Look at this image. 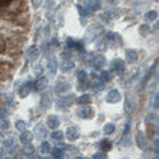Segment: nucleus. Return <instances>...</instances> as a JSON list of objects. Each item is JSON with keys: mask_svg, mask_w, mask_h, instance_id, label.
<instances>
[{"mask_svg": "<svg viewBox=\"0 0 159 159\" xmlns=\"http://www.w3.org/2000/svg\"><path fill=\"white\" fill-rule=\"evenodd\" d=\"M111 68H112V71L116 74V75H121L124 71H125V61H122L121 59H115L112 62H111Z\"/></svg>", "mask_w": 159, "mask_h": 159, "instance_id": "1", "label": "nucleus"}, {"mask_svg": "<svg viewBox=\"0 0 159 159\" xmlns=\"http://www.w3.org/2000/svg\"><path fill=\"white\" fill-rule=\"evenodd\" d=\"M136 110V102L132 98V96H126V101H125V112L127 115L134 113Z\"/></svg>", "mask_w": 159, "mask_h": 159, "instance_id": "2", "label": "nucleus"}, {"mask_svg": "<svg viewBox=\"0 0 159 159\" xmlns=\"http://www.w3.org/2000/svg\"><path fill=\"white\" fill-rule=\"evenodd\" d=\"M99 8H101V2H99V0H88V4L84 8L85 16L87 14H90V13H93L96 10H98Z\"/></svg>", "mask_w": 159, "mask_h": 159, "instance_id": "3", "label": "nucleus"}, {"mask_svg": "<svg viewBox=\"0 0 159 159\" xmlns=\"http://www.w3.org/2000/svg\"><path fill=\"white\" fill-rule=\"evenodd\" d=\"M120 99H121V94L117 89L110 90L107 93V96H106V101L108 103H117V102H120Z\"/></svg>", "mask_w": 159, "mask_h": 159, "instance_id": "4", "label": "nucleus"}, {"mask_svg": "<svg viewBox=\"0 0 159 159\" xmlns=\"http://www.w3.org/2000/svg\"><path fill=\"white\" fill-rule=\"evenodd\" d=\"M125 56H126V61H127L129 64H134V62H136L138 59H139V54H138L135 50H131V48H127V50L125 51Z\"/></svg>", "mask_w": 159, "mask_h": 159, "instance_id": "5", "label": "nucleus"}, {"mask_svg": "<svg viewBox=\"0 0 159 159\" xmlns=\"http://www.w3.org/2000/svg\"><path fill=\"white\" fill-rule=\"evenodd\" d=\"M32 87H33V89L37 90V92L45 89V88L47 87V78H45V76H39L34 83H32Z\"/></svg>", "mask_w": 159, "mask_h": 159, "instance_id": "6", "label": "nucleus"}, {"mask_svg": "<svg viewBox=\"0 0 159 159\" xmlns=\"http://www.w3.org/2000/svg\"><path fill=\"white\" fill-rule=\"evenodd\" d=\"M65 135H66V139L68 140H70V141H75V140H78L79 139V130L76 129V127H69L68 130H66V132H65Z\"/></svg>", "mask_w": 159, "mask_h": 159, "instance_id": "7", "label": "nucleus"}, {"mask_svg": "<svg viewBox=\"0 0 159 159\" xmlns=\"http://www.w3.org/2000/svg\"><path fill=\"white\" fill-rule=\"evenodd\" d=\"M47 126L48 129H52V130H56L59 126H60V120H59V117L55 116V115H51L47 117Z\"/></svg>", "mask_w": 159, "mask_h": 159, "instance_id": "8", "label": "nucleus"}, {"mask_svg": "<svg viewBox=\"0 0 159 159\" xmlns=\"http://www.w3.org/2000/svg\"><path fill=\"white\" fill-rule=\"evenodd\" d=\"M51 103H52V94L50 93V92H46L45 94H42L39 104H41L42 108H48L51 106Z\"/></svg>", "mask_w": 159, "mask_h": 159, "instance_id": "9", "label": "nucleus"}, {"mask_svg": "<svg viewBox=\"0 0 159 159\" xmlns=\"http://www.w3.org/2000/svg\"><path fill=\"white\" fill-rule=\"evenodd\" d=\"M46 129H45V126H43V124H38L37 126H36V129H34V135H36V138L37 139H39V140H43L45 138H46Z\"/></svg>", "mask_w": 159, "mask_h": 159, "instance_id": "10", "label": "nucleus"}, {"mask_svg": "<svg viewBox=\"0 0 159 159\" xmlns=\"http://www.w3.org/2000/svg\"><path fill=\"white\" fill-rule=\"evenodd\" d=\"M74 102V96L70 94V96H66V97H60L57 103L59 106H61V107H69V106H71Z\"/></svg>", "mask_w": 159, "mask_h": 159, "instance_id": "11", "label": "nucleus"}, {"mask_svg": "<svg viewBox=\"0 0 159 159\" xmlns=\"http://www.w3.org/2000/svg\"><path fill=\"white\" fill-rule=\"evenodd\" d=\"M31 89H32V83L31 82H27V83H24L20 88H19V96L22 98H25L30 93H31Z\"/></svg>", "mask_w": 159, "mask_h": 159, "instance_id": "12", "label": "nucleus"}, {"mask_svg": "<svg viewBox=\"0 0 159 159\" xmlns=\"http://www.w3.org/2000/svg\"><path fill=\"white\" fill-rule=\"evenodd\" d=\"M104 64H106V59H104L103 55H97V56H94L93 61H92V65H93L94 69H101V68H103Z\"/></svg>", "mask_w": 159, "mask_h": 159, "instance_id": "13", "label": "nucleus"}, {"mask_svg": "<svg viewBox=\"0 0 159 159\" xmlns=\"http://www.w3.org/2000/svg\"><path fill=\"white\" fill-rule=\"evenodd\" d=\"M79 115H80L83 118H92L94 116V111L92 107H89V106H84V107L80 110V112H79Z\"/></svg>", "mask_w": 159, "mask_h": 159, "instance_id": "14", "label": "nucleus"}, {"mask_svg": "<svg viewBox=\"0 0 159 159\" xmlns=\"http://www.w3.org/2000/svg\"><path fill=\"white\" fill-rule=\"evenodd\" d=\"M136 144H138V147L140 149L147 148V138H145L144 132H141V131L138 132V135H136Z\"/></svg>", "mask_w": 159, "mask_h": 159, "instance_id": "15", "label": "nucleus"}, {"mask_svg": "<svg viewBox=\"0 0 159 159\" xmlns=\"http://www.w3.org/2000/svg\"><path fill=\"white\" fill-rule=\"evenodd\" d=\"M47 68L50 70L51 74H55L57 71V60L55 56H52L48 59V62H47Z\"/></svg>", "mask_w": 159, "mask_h": 159, "instance_id": "16", "label": "nucleus"}, {"mask_svg": "<svg viewBox=\"0 0 159 159\" xmlns=\"http://www.w3.org/2000/svg\"><path fill=\"white\" fill-rule=\"evenodd\" d=\"M19 139H20V143H23V144H30L32 141V139H33V135H32V132H30L28 130H25L20 134Z\"/></svg>", "mask_w": 159, "mask_h": 159, "instance_id": "17", "label": "nucleus"}, {"mask_svg": "<svg viewBox=\"0 0 159 159\" xmlns=\"http://www.w3.org/2000/svg\"><path fill=\"white\" fill-rule=\"evenodd\" d=\"M27 57H28V60H34V59L38 57V48H37L36 45H33V46H31V47L28 48V51H27Z\"/></svg>", "mask_w": 159, "mask_h": 159, "instance_id": "18", "label": "nucleus"}, {"mask_svg": "<svg viewBox=\"0 0 159 159\" xmlns=\"http://www.w3.org/2000/svg\"><path fill=\"white\" fill-rule=\"evenodd\" d=\"M70 89V84L69 83H65V82H59L55 87V90L57 93H64V92H68Z\"/></svg>", "mask_w": 159, "mask_h": 159, "instance_id": "19", "label": "nucleus"}, {"mask_svg": "<svg viewBox=\"0 0 159 159\" xmlns=\"http://www.w3.org/2000/svg\"><path fill=\"white\" fill-rule=\"evenodd\" d=\"M74 62L73 61H70V60H65L64 62H62V65H61V70L62 71H70V70H73L74 69Z\"/></svg>", "mask_w": 159, "mask_h": 159, "instance_id": "20", "label": "nucleus"}, {"mask_svg": "<svg viewBox=\"0 0 159 159\" xmlns=\"http://www.w3.org/2000/svg\"><path fill=\"white\" fill-rule=\"evenodd\" d=\"M90 102H92V98H90L89 94H83V96H80V97L78 98V103L79 104H83V106L89 104Z\"/></svg>", "mask_w": 159, "mask_h": 159, "instance_id": "21", "label": "nucleus"}, {"mask_svg": "<svg viewBox=\"0 0 159 159\" xmlns=\"http://www.w3.org/2000/svg\"><path fill=\"white\" fill-rule=\"evenodd\" d=\"M99 147H101V149H103V150H106V152H108V150L112 149V144H111L110 140L104 139V140H102V141L99 143Z\"/></svg>", "mask_w": 159, "mask_h": 159, "instance_id": "22", "label": "nucleus"}, {"mask_svg": "<svg viewBox=\"0 0 159 159\" xmlns=\"http://www.w3.org/2000/svg\"><path fill=\"white\" fill-rule=\"evenodd\" d=\"M51 138L54 139V140H56V141H61L64 139V132L62 131H59V130H55L51 134Z\"/></svg>", "mask_w": 159, "mask_h": 159, "instance_id": "23", "label": "nucleus"}, {"mask_svg": "<svg viewBox=\"0 0 159 159\" xmlns=\"http://www.w3.org/2000/svg\"><path fill=\"white\" fill-rule=\"evenodd\" d=\"M16 127H17L19 131L23 132V131H25V130L28 129V124L25 122V121H23V120H19V121L16 122Z\"/></svg>", "mask_w": 159, "mask_h": 159, "instance_id": "24", "label": "nucleus"}, {"mask_svg": "<svg viewBox=\"0 0 159 159\" xmlns=\"http://www.w3.org/2000/svg\"><path fill=\"white\" fill-rule=\"evenodd\" d=\"M157 17H158V13L155 10H150V11L145 13V19L147 20H155Z\"/></svg>", "mask_w": 159, "mask_h": 159, "instance_id": "25", "label": "nucleus"}, {"mask_svg": "<svg viewBox=\"0 0 159 159\" xmlns=\"http://www.w3.org/2000/svg\"><path fill=\"white\" fill-rule=\"evenodd\" d=\"M115 125L113 124H106L104 125V127H103V131H104V134L106 135H111L112 134V132L115 131Z\"/></svg>", "mask_w": 159, "mask_h": 159, "instance_id": "26", "label": "nucleus"}, {"mask_svg": "<svg viewBox=\"0 0 159 159\" xmlns=\"http://www.w3.org/2000/svg\"><path fill=\"white\" fill-rule=\"evenodd\" d=\"M99 80H101L102 83H107V82H110V80H111V75H110V73H108V71H102L101 75H99Z\"/></svg>", "mask_w": 159, "mask_h": 159, "instance_id": "27", "label": "nucleus"}, {"mask_svg": "<svg viewBox=\"0 0 159 159\" xmlns=\"http://www.w3.org/2000/svg\"><path fill=\"white\" fill-rule=\"evenodd\" d=\"M64 157V152L59 148H55L54 150H52V158L54 159H62Z\"/></svg>", "mask_w": 159, "mask_h": 159, "instance_id": "28", "label": "nucleus"}, {"mask_svg": "<svg viewBox=\"0 0 159 159\" xmlns=\"http://www.w3.org/2000/svg\"><path fill=\"white\" fill-rule=\"evenodd\" d=\"M149 31H150V27L148 24H141L140 28H139V32H140L141 36H147L149 33Z\"/></svg>", "mask_w": 159, "mask_h": 159, "instance_id": "29", "label": "nucleus"}, {"mask_svg": "<svg viewBox=\"0 0 159 159\" xmlns=\"http://www.w3.org/2000/svg\"><path fill=\"white\" fill-rule=\"evenodd\" d=\"M50 152H51V145H50V143H47V141L42 143V144H41V153L47 154V153H50Z\"/></svg>", "mask_w": 159, "mask_h": 159, "instance_id": "30", "label": "nucleus"}, {"mask_svg": "<svg viewBox=\"0 0 159 159\" xmlns=\"http://www.w3.org/2000/svg\"><path fill=\"white\" fill-rule=\"evenodd\" d=\"M33 152H34V148L32 147L31 144L24 145V148H23V154H25V155H31V154H33Z\"/></svg>", "mask_w": 159, "mask_h": 159, "instance_id": "31", "label": "nucleus"}, {"mask_svg": "<svg viewBox=\"0 0 159 159\" xmlns=\"http://www.w3.org/2000/svg\"><path fill=\"white\" fill-rule=\"evenodd\" d=\"M88 80V74L85 73V70H80L78 73V82H85Z\"/></svg>", "mask_w": 159, "mask_h": 159, "instance_id": "32", "label": "nucleus"}, {"mask_svg": "<svg viewBox=\"0 0 159 159\" xmlns=\"http://www.w3.org/2000/svg\"><path fill=\"white\" fill-rule=\"evenodd\" d=\"M145 122H147L148 125H155V124H157L155 115H148L147 118H145Z\"/></svg>", "mask_w": 159, "mask_h": 159, "instance_id": "33", "label": "nucleus"}, {"mask_svg": "<svg viewBox=\"0 0 159 159\" xmlns=\"http://www.w3.org/2000/svg\"><path fill=\"white\" fill-rule=\"evenodd\" d=\"M88 87H89L88 80H85V82H78V89L79 90H85V89H88Z\"/></svg>", "mask_w": 159, "mask_h": 159, "instance_id": "34", "label": "nucleus"}, {"mask_svg": "<svg viewBox=\"0 0 159 159\" xmlns=\"http://www.w3.org/2000/svg\"><path fill=\"white\" fill-rule=\"evenodd\" d=\"M93 159H107V157H106V154H104V153L98 152V153H96V154L93 155Z\"/></svg>", "mask_w": 159, "mask_h": 159, "instance_id": "35", "label": "nucleus"}, {"mask_svg": "<svg viewBox=\"0 0 159 159\" xmlns=\"http://www.w3.org/2000/svg\"><path fill=\"white\" fill-rule=\"evenodd\" d=\"M5 50H7V43H5L4 39L0 37V52H4Z\"/></svg>", "mask_w": 159, "mask_h": 159, "instance_id": "36", "label": "nucleus"}, {"mask_svg": "<svg viewBox=\"0 0 159 159\" xmlns=\"http://www.w3.org/2000/svg\"><path fill=\"white\" fill-rule=\"evenodd\" d=\"M31 2H32V5L37 9V8H39V7L42 5V2H43V0H31Z\"/></svg>", "mask_w": 159, "mask_h": 159, "instance_id": "37", "label": "nucleus"}, {"mask_svg": "<svg viewBox=\"0 0 159 159\" xmlns=\"http://www.w3.org/2000/svg\"><path fill=\"white\" fill-rule=\"evenodd\" d=\"M13 2V0H0V7H3V8H7L10 5V3Z\"/></svg>", "mask_w": 159, "mask_h": 159, "instance_id": "38", "label": "nucleus"}, {"mask_svg": "<svg viewBox=\"0 0 159 159\" xmlns=\"http://www.w3.org/2000/svg\"><path fill=\"white\" fill-rule=\"evenodd\" d=\"M129 131H130V121H127V124L125 125V130H124V135L129 134Z\"/></svg>", "mask_w": 159, "mask_h": 159, "instance_id": "39", "label": "nucleus"}, {"mask_svg": "<svg viewBox=\"0 0 159 159\" xmlns=\"http://www.w3.org/2000/svg\"><path fill=\"white\" fill-rule=\"evenodd\" d=\"M154 107L158 108V93H157V96L154 97Z\"/></svg>", "mask_w": 159, "mask_h": 159, "instance_id": "40", "label": "nucleus"}, {"mask_svg": "<svg viewBox=\"0 0 159 159\" xmlns=\"http://www.w3.org/2000/svg\"><path fill=\"white\" fill-rule=\"evenodd\" d=\"M0 159H3V150L0 149Z\"/></svg>", "mask_w": 159, "mask_h": 159, "instance_id": "41", "label": "nucleus"}, {"mask_svg": "<svg viewBox=\"0 0 159 159\" xmlns=\"http://www.w3.org/2000/svg\"><path fill=\"white\" fill-rule=\"evenodd\" d=\"M75 159H84V158H82V157H78V158H75Z\"/></svg>", "mask_w": 159, "mask_h": 159, "instance_id": "42", "label": "nucleus"}, {"mask_svg": "<svg viewBox=\"0 0 159 159\" xmlns=\"http://www.w3.org/2000/svg\"><path fill=\"white\" fill-rule=\"evenodd\" d=\"M5 159H9V158H5Z\"/></svg>", "mask_w": 159, "mask_h": 159, "instance_id": "43", "label": "nucleus"}]
</instances>
